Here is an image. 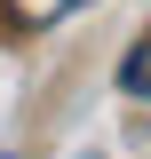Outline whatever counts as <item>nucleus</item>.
I'll use <instances>...</instances> for the list:
<instances>
[{
	"label": "nucleus",
	"mask_w": 151,
	"mask_h": 159,
	"mask_svg": "<svg viewBox=\"0 0 151 159\" xmlns=\"http://www.w3.org/2000/svg\"><path fill=\"white\" fill-rule=\"evenodd\" d=\"M119 88H127V96H151V32L135 40V56L119 64Z\"/></svg>",
	"instance_id": "1"
},
{
	"label": "nucleus",
	"mask_w": 151,
	"mask_h": 159,
	"mask_svg": "<svg viewBox=\"0 0 151 159\" xmlns=\"http://www.w3.org/2000/svg\"><path fill=\"white\" fill-rule=\"evenodd\" d=\"M80 0H16V16L24 24H56V16H72Z\"/></svg>",
	"instance_id": "2"
}]
</instances>
